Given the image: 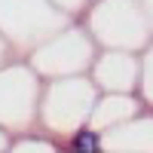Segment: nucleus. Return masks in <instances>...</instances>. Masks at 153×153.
I'll return each mask as SVG.
<instances>
[{
  "instance_id": "1",
  "label": "nucleus",
  "mask_w": 153,
  "mask_h": 153,
  "mask_svg": "<svg viewBox=\"0 0 153 153\" xmlns=\"http://www.w3.org/2000/svg\"><path fill=\"white\" fill-rule=\"evenodd\" d=\"M68 150L71 153H101V135L95 129H80L71 135Z\"/></svg>"
}]
</instances>
